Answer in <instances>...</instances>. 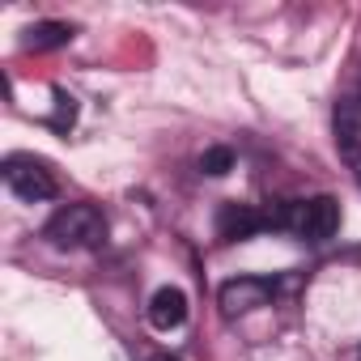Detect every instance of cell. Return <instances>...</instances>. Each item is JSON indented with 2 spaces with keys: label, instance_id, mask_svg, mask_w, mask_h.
I'll use <instances>...</instances> for the list:
<instances>
[{
  "label": "cell",
  "instance_id": "6da1fadb",
  "mask_svg": "<svg viewBox=\"0 0 361 361\" xmlns=\"http://www.w3.org/2000/svg\"><path fill=\"white\" fill-rule=\"evenodd\" d=\"M43 238L60 251H94V247L106 243V217H102L98 204H64L47 221Z\"/></svg>",
  "mask_w": 361,
  "mask_h": 361
},
{
  "label": "cell",
  "instance_id": "7a4b0ae2",
  "mask_svg": "<svg viewBox=\"0 0 361 361\" xmlns=\"http://www.w3.org/2000/svg\"><path fill=\"white\" fill-rule=\"evenodd\" d=\"M276 226L293 230L302 243H327L340 230V200L336 196H310V200H293L281 213H272Z\"/></svg>",
  "mask_w": 361,
  "mask_h": 361
},
{
  "label": "cell",
  "instance_id": "3957f363",
  "mask_svg": "<svg viewBox=\"0 0 361 361\" xmlns=\"http://www.w3.org/2000/svg\"><path fill=\"white\" fill-rule=\"evenodd\" d=\"M5 183H9V192L18 200H30V204L56 196V174L35 153H9L5 157Z\"/></svg>",
  "mask_w": 361,
  "mask_h": 361
},
{
  "label": "cell",
  "instance_id": "277c9868",
  "mask_svg": "<svg viewBox=\"0 0 361 361\" xmlns=\"http://www.w3.org/2000/svg\"><path fill=\"white\" fill-rule=\"evenodd\" d=\"M272 281L268 276H234V281H226L221 289H217V302H221V314L226 319H238V314H251V310H259V306H268V298H272Z\"/></svg>",
  "mask_w": 361,
  "mask_h": 361
},
{
  "label": "cell",
  "instance_id": "5b68a950",
  "mask_svg": "<svg viewBox=\"0 0 361 361\" xmlns=\"http://www.w3.org/2000/svg\"><path fill=\"white\" fill-rule=\"evenodd\" d=\"M268 226H276L272 221V213H259V209H251V204H221L217 209V238L221 243H243V238H251V234H259V230H268Z\"/></svg>",
  "mask_w": 361,
  "mask_h": 361
},
{
  "label": "cell",
  "instance_id": "8992f818",
  "mask_svg": "<svg viewBox=\"0 0 361 361\" xmlns=\"http://www.w3.org/2000/svg\"><path fill=\"white\" fill-rule=\"evenodd\" d=\"M149 323L157 331H174L188 323V293L174 289V285H161L153 298H149Z\"/></svg>",
  "mask_w": 361,
  "mask_h": 361
},
{
  "label": "cell",
  "instance_id": "52a82bcc",
  "mask_svg": "<svg viewBox=\"0 0 361 361\" xmlns=\"http://www.w3.org/2000/svg\"><path fill=\"white\" fill-rule=\"evenodd\" d=\"M73 35H77V30H73L68 22H35V26H26L22 47H26V51H56V47H68Z\"/></svg>",
  "mask_w": 361,
  "mask_h": 361
},
{
  "label": "cell",
  "instance_id": "ba28073f",
  "mask_svg": "<svg viewBox=\"0 0 361 361\" xmlns=\"http://www.w3.org/2000/svg\"><path fill=\"white\" fill-rule=\"evenodd\" d=\"M336 145H361V102L357 98H340L336 102Z\"/></svg>",
  "mask_w": 361,
  "mask_h": 361
},
{
  "label": "cell",
  "instance_id": "9c48e42d",
  "mask_svg": "<svg viewBox=\"0 0 361 361\" xmlns=\"http://www.w3.org/2000/svg\"><path fill=\"white\" fill-rule=\"evenodd\" d=\"M200 170H204V174H213V178H221V174H230V170H234V153H230L226 145H213V149H204V153H200Z\"/></svg>",
  "mask_w": 361,
  "mask_h": 361
},
{
  "label": "cell",
  "instance_id": "30bf717a",
  "mask_svg": "<svg viewBox=\"0 0 361 361\" xmlns=\"http://www.w3.org/2000/svg\"><path fill=\"white\" fill-rule=\"evenodd\" d=\"M73 119H77V102L64 90H56V128H73Z\"/></svg>",
  "mask_w": 361,
  "mask_h": 361
},
{
  "label": "cell",
  "instance_id": "8fae6325",
  "mask_svg": "<svg viewBox=\"0 0 361 361\" xmlns=\"http://www.w3.org/2000/svg\"><path fill=\"white\" fill-rule=\"evenodd\" d=\"M340 157H344V166L353 170L357 188H361V145H344V149H340Z\"/></svg>",
  "mask_w": 361,
  "mask_h": 361
},
{
  "label": "cell",
  "instance_id": "7c38bea8",
  "mask_svg": "<svg viewBox=\"0 0 361 361\" xmlns=\"http://www.w3.org/2000/svg\"><path fill=\"white\" fill-rule=\"evenodd\" d=\"M153 361H170V357H153Z\"/></svg>",
  "mask_w": 361,
  "mask_h": 361
}]
</instances>
